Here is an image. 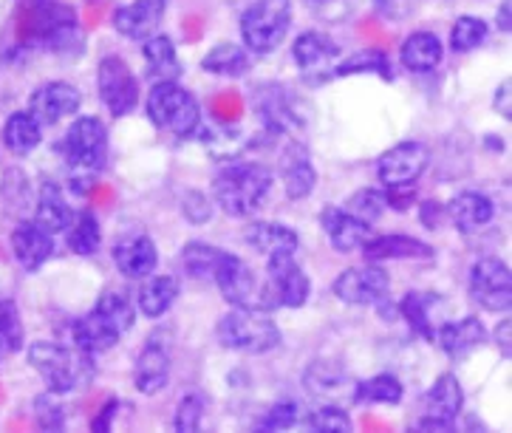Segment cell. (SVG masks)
Returning <instances> with one entry per match:
<instances>
[{
	"instance_id": "1",
	"label": "cell",
	"mask_w": 512,
	"mask_h": 433,
	"mask_svg": "<svg viewBox=\"0 0 512 433\" xmlns=\"http://www.w3.org/2000/svg\"><path fill=\"white\" fill-rule=\"evenodd\" d=\"M63 159H66L68 176H71V190L77 196H85L94 179L100 176L108 156V134L105 125L94 117H80L71 122V128L63 136Z\"/></svg>"
},
{
	"instance_id": "2",
	"label": "cell",
	"mask_w": 512,
	"mask_h": 433,
	"mask_svg": "<svg viewBox=\"0 0 512 433\" xmlns=\"http://www.w3.org/2000/svg\"><path fill=\"white\" fill-rule=\"evenodd\" d=\"M29 363L49 385L51 394H68L94 380V357L77 346H60L51 340H40L29 349Z\"/></svg>"
},
{
	"instance_id": "3",
	"label": "cell",
	"mask_w": 512,
	"mask_h": 433,
	"mask_svg": "<svg viewBox=\"0 0 512 433\" xmlns=\"http://www.w3.org/2000/svg\"><path fill=\"white\" fill-rule=\"evenodd\" d=\"M269 187H272V176L266 167L241 162V165H230L215 176L213 199L227 216L247 218L264 204Z\"/></svg>"
},
{
	"instance_id": "4",
	"label": "cell",
	"mask_w": 512,
	"mask_h": 433,
	"mask_svg": "<svg viewBox=\"0 0 512 433\" xmlns=\"http://www.w3.org/2000/svg\"><path fill=\"white\" fill-rule=\"evenodd\" d=\"M215 337L224 349L241 354H266L281 343V329L264 309L255 306H235L215 326Z\"/></svg>"
},
{
	"instance_id": "5",
	"label": "cell",
	"mask_w": 512,
	"mask_h": 433,
	"mask_svg": "<svg viewBox=\"0 0 512 433\" xmlns=\"http://www.w3.org/2000/svg\"><path fill=\"white\" fill-rule=\"evenodd\" d=\"M148 117L156 128L179 139H190L201 128L199 102L179 83H156L150 88Z\"/></svg>"
},
{
	"instance_id": "6",
	"label": "cell",
	"mask_w": 512,
	"mask_h": 433,
	"mask_svg": "<svg viewBox=\"0 0 512 433\" xmlns=\"http://www.w3.org/2000/svg\"><path fill=\"white\" fill-rule=\"evenodd\" d=\"M292 26V0H255L241 15L244 46L255 54H269L283 43Z\"/></svg>"
},
{
	"instance_id": "7",
	"label": "cell",
	"mask_w": 512,
	"mask_h": 433,
	"mask_svg": "<svg viewBox=\"0 0 512 433\" xmlns=\"http://www.w3.org/2000/svg\"><path fill=\"white\" fill-rule=\"evenodd\" d=\"M312 295V281L298 267L295 255H272L266 258V286L261 289V309L286 306L300 309Z\"/></svg>"
},
{
	"instance_id": "8",
	"label": "cell",
	"mask_w": 512,
	"mask_h": 433,
	"mask_svg": "<svg viewBox=\"0 0 512 433\" xmlns=\"http://www.w3.org/2000/svg\"><path fill=\"white\" fill-rule=\"evenodd\" d=\"M470 295L487 312H510L512 272L501 258H479L470 269Z\"/></svg>"
},
{
	"instance_id": "9",
	"label": "cell",
	"mask_w": 512,
	"mask_h": 433,
	"mask_svg": "<svg viewBox=\"0 0 512 433\" xmlns=\"http://www.w3.org/2000/svg\"><path fill=\"white\" fill-rule=\"evenodd\" d=\"M97 85H100L102 105L108 108L111 117H128L139 102V83H136L128 63L116 54L102 57Z\"/></svg>"
},
{
	"instance_id": "10",
	"label": "cell",
	"mask_w": 512,
	"mask_h": 433,
	"mask_svg": "<svg viewBox=\"0 0 512 433\" xmlns=\"http://www.w3.org/2000/svg\"><path fill=\"white\" fill-rule=\"evenodd\" d=\"M303 385L314 400L323 402V405L348 408L357 402V380L340 363L317 360L303 371Z\"/></svg>"
},
{
	"instance_id": "11",
	"label": "cell",
	"mask_w": 512,
	"mask_h": 433,
	"mask_svg": "<svg viewBox=\"0 0 512 433\" xmlns=\"http://www.w3.org/2000/svg\"><path fill=\"white\" fill-rule=\"evenodd\" d=\"M252 105H255L258 119L264 122L272 134H289V131H295V128H300L306 122L303 111H300L298 97L289 88H283V85L269 83L255 88Z\"/></svg>"
},
{
	"instance_id": "12",
	"label": "cell",
	"mask_w": 512,
	"mask_h": 433,
	"mask_svg": "<svg viewBox=\"0 0 512 433\" xmlns=\"http://www.w3.org/2000/svg\"><path fill=\"white\" fill-rule=\"evenodd\" d=\"M213 284L230 306H255L261 309V289L255 281V272L249 269L247 261H241L238 255L221 250V258L215 264Z\"/></svg>"
},
{
	"instance_id": "13",
	"label": "cell",
	"mask_w": 512,
	"mask_h": 433,
	"mask_svg": "<svg viewBox=\"0 0 512 433\" xmlns=\"http://www.w3.org/2000/svg\"><path fill=\"white\" fill-rule=\"evenodd\" d=\"M430 153L422 142H399L380 156V182L385 187H413V182L425 173Z\"/></svg>"
},
{
	"instance_id": "14",
	"label": "cell",
	"mask_w": 512,
	"mask_h": 433,
	"mask_svg": "<svg viewBox=\"0 0 512 433\" xmlns=\"http://www.w3.org/2000/svg\"><path fill=\"white\" fill-rule=\"evenodd\" d=\"M464 391L453 374H442L428 391L425 417L419 419V431H453V422L462 414Z\"/></svg>"
},
{
	"instance_id": "15",
	"label": "cell",
	"mask_w": 512,
	"mask_h": 433,
	"mask_svg": "<svg viewBox=\"0 0 512 433\" xmlns=\"http://www.w3.org/2000/svg\"><path fill=\"white\" fill-rule=\"evenodd\" d=\"M388 272L380 267H351L334 281V295L348 306H374L388 295Z\"/></svg>"
},
{
	"instance_id": "16",
	"label": "cell",
	"mask_w": 512,
	"mask_h": 433,
	"mask_svg": "<svg viewBox=\"0 0 512 433\" xmlns=\"http://www.w3.org/2000/svg\"><path fill=\"white\" fill-rule=\"evenodd\" d=\"M23 20H26V32H32L40 40L49 43H66L68 34H74L77 17L68 6L51 3V0H29L23 6Z\"/></svg>"
},
{
	"instance_id": "17",
	"label": "cell",
	"mask_w": 512,
	"mask_h": 433,
	"mask_svg": "<svg viewBox=\"0 0 512 433\" xmlns=\"http://www.w3.org/2000/svg\"><path fill=\"white\" fill-rule=\"evenodd\" d=\"M77 108H80V91L60 80L34 88V94L29 97V114L40 125H57L60 119L77 114Z\"/></svg>"
},
{
	"instance_id": "18",
	"label": "cell",
	"mask_w": 512,
	"mask_h": 433,
	"mask_svg": "<svg viewBox=\"0 0 512 433\" xmlns=\"http://www.w3.org/2000/svg\"><path fill=\"white\" fill-rule=\"evenodd\" d=\"M320 224H323V233L337 252L363 250L365 244L377 235L374 224H365L360 218H354L343 207H326L320 213Z\"/></svg>"
},
{
	"instance_id": "19",
	"label": "cell",
	"mask_w": 512,
	"mask_h": 433,
	"mask_svg": "<svg viewBox=\"0 0 512 433\" xmlns=\"http://www.w3.org/2000/svg\"><path fill=\"white\" fill-rule=\"evenodd\" d=\"M399 312L411 323L413 332L422 334L425 340H436L442 323L447 320V303L436 292H408L399 303Z\"/></svg>"
},
{
	"instance_id": "20",
	"label": "cell",
	"mask_w": 512,
	"mask_h": 433,
	"mask_svg": "<svg viewBox=\"0 0 512 433\" xmlns=\"http://www.w3.org/2000/svg\"><path fill=\"white\" fill-rule=\"evenodd\" d=\"M281 179L283 190L289 199H306L314 190V182H317V170L312 165V153L309 148L292 139L286 142V148L281 153Z\"/></svg>"
},
{
	"instance_id": "21",
	"label": "cell",
	"mask_w": 512,
	"mask_h": 433,
	"mask_svg": "<svg viewBox=\"0 0 512 433\" xmlns=\"http://www.w3.org/2000/svg\"><path fill=\"white\" fill-rule=\"evenodd\" d=\"M165 9V0H133L128 6H119L114 15L116 32L131 40H148L159 32Z\"/></svg>"
},
{
	"instance_id": "22",
	"label": "cell",
	"mask_w": 512,
	"mask_h": 433,
	"mask_svg": "<svg viewBox=\"0 0 512 433\" xmlns=\"http://www.w3.org/2000/svg\"><path fill=\"white\" fill-rule=\"evenodd\" d=\"M292 54H295V63H298L306 77H326V74H331L334 63H337L340 49L323 32H303L295 40Z\"/></svg>"
},
{
	"instance_id": "23",
	"label": "cell",
	"mask_w": 512,
	"mask_h": 433,
	"mask_svg": "<svg viewBox=\"0 0 512 433\" xmlns=\"http://www.w3.org/2000/svg\"><path fill=\"white\" fill-rule=\"evenodd\" d=\"M114 264L125 278H150V272L159 267V250L153 238L133 233L114 247Z\"/></svg>"
},
{
	"instance_id": "24",
	"label": "cell",
	"mask_w": 512,
	"mask_h": 433,
	"mask_svg": "<svg viewBox=\"0 0 512 433\" xmlns=\"http://www.w3.org/2000/svg\"><path fill=\"white\" fill-rule=\"evenodd\" d=\"M12 252H15L17 264L26 272H37L54 252V235L46 233L34 221H20L12 233Z\"/></svg>"
},
{
	"instance_id": "25",
	"label": "cell",
	"mask_w": 512,
	"mask_h": 433,
	"mask_svg": "<svg viewBox=\"0 0 512 433\" xmlns=\"http://www.w3.org/2000/svg\"><path fill=\"white\" fill-rule=\"evenodd\" d=\"M119 337H122V332L116 329L108 317L102 315L100 309H91L88 315L80 317V320L74 323V334H71L74 346L83 349L85 354H91V357H97L102 351L114 349L116 343H119Z\"/></svg>"
},
{
	"instance_id": "26",
	"label": "cell",
	"mask_w": 512,
	"mask_h": 433,
	"mask_svg": "<svg viewBox=\"0 0 512 433\" xmlns=\"http://www.w3.org/2000/svg\"><path fill=\"white\" fill-rule=\"evenodd\" d=\"M484 340H487V329L479 317H462V320H445L433 343H439L445 354L459 360L473 354Z\"/></svg>"
},
{
	"instance_id": "27",
	"label": "cell",
	"mask_w": 512,
	"mask_h": 433,
	"mask_svg": "<svg viewBox=\"0 0 512 433\" xmlns=\"http://www.w3.org/2000/svg\"><path fill=\"white\" fill-rule=\"evenodd\" d=\"M363 252L368 261H422L433 255L425 241L411 235H374Z\"/></svg>"
},
{
	"instance_id": "28",
	"label": "cell",
	"mask_w": 512,
	"mask_h": 433,
	"mask_svg": "<svg viewBox=\"0 0 512 433\" xmlns=\"http://www.w3.org/2000/svg\"><path fill=\"white\" fill-rule=\"evenodd\" d=\"M447 216L462 233H476V230L487 227L493 221L496 207H493V201L487 199L484 193L464 190V193H459L456 199L447 204Z\"/></svg>"
},
{
	"instance_id": "29",
	"label": "cell",
	"mask_w": 512,
	"mask_h": 433,
	"mask_svg": "<svg viewBox=\"0 0 512 433\" xmlns=\"http://www.w3.org/2000/svg\"><path fill=\"white\" fill-rule=\"evenodd\" d=\"M170 380V354L159 343H148L133 368V383L139 394H159Z\"/></svg>"
},
{
	"instance_id": "30",
	"label": "cell",
	"mask_w": 512,
	"mask_h": 433,
	"mask_svg": "<svg viewBox=\"0 0 512 433\" xmlns=\"http://www.w3.org/2000/svg\"><path fill=\"white\" fill-rule=\"evenodd\" d=\"M247 241L252 250H258L266 258L272 255H295L300 238L292 227L278 224V221H258L252 224L247 233Z\"/></svg>"
},
{
	"instance_id": "31",
	"label": "cell",
	"mask_w": 512,
	"mask_h": 433,
	"mask_svg": "<svg viewBox=\"0 0 512 433\" xmlns=\"http://www.w3.org/2000/svg\"><path fill=\"white\" fill-rule=\"evenodd\" d=\"M142 54L148 60V74L156 83H176L182 77V63L173 40L165 34H153L148 40H142Z\"/></svg>"
},
{
	"instance_id": "32",
	"label": "cell",
	"mask_w": 512,
	"mask_h": 433,
	"mask_svg": "<svg viewBox=\"0 0 512 433\" xmlns=\"http://www.w3.org/2000/svg\"><path fill=\"white\" fill-rule=\"evenodd\" d=\"M71 207L63 199V193H60V187L57 184L46 182L40 187V196H37V204H34V224H40L46 233L57 235V233H66L68 227H71Z\"/></svg>"
},
{
	"instance_id": "33",
	"label": "cell",
	"mask_w": 512,
	"mask_h": 433,
	"mask_svg": "<svg viewBox=\"0 0 512 433\" xmlns=\"http://www.w3.org/2000/svg\"><path fill=\"white\" fill-rule=\"evenodd\" d=\"M442 60V40L430 32H413L402 43V66L413 74H428Z\"/></svg>"
},
{
	"instance_id": "34",
	"label": "cell",
	"mask_w": 512,
	"mask_h": 433,
	"mask_svg": "<svg viewBox=\"0 0 512 433\" xmlns=\"http://www.w3.org/2000/svg\"><path fill=\"white\" fill-rule=\"evenodd\" d=\"M40 122L29 111H17L3 122V145L15 156H26L40 145Z\"/></svg>"
},
{
	"instance_id": "35",
	"label": "cell",
	"mask_w": 512,
	"mask_h": 433,
	"mask_svg": "<svg viewBox=\"0 0 512 433\" xmlns=\"http://www.w3.org/2000/svg\"><path fill=\"white\" fill-rule=\"evenodd\" d=\"M201 68L218 77H244L249 71V54L238 43H215L213 49L204 54Z\"/></svg>"
},
{
	"instance_id": "36",
	"label": "cell",
	"mask_w": 512,
	"mask_h": 433,
	"mask_svg": "<svg viewBox=\"0 0 512 433\" xmlns=\"http://www.w3.org/2000/svg\"><path fill=\"white\" fill-rule=\"evenodd\" d=\"M179 284L170 275H156L139 289V312L145 317H162L176 303Z\"/></svg>"
},
{
	"instance_id": "37",
	"label": "cell",
	"mask_w": 512,
	"mask_h": 433,
	"mask_svg": "<svg viewBox=\"0 0 512 433\" xmlns=\"http://www.w3.org/2000/svg\"><path fill=\"white\" fill-rule=\"evenodd\" d=\"M66 233L71 252H77V255H94V252L100 250V221H97V216L91 210H83V213H77V216L71 218V227H68Z\"/></svg>"
},
{
	"instance_id": "38",
	"label": "cell",
	"mask_w": 512,
	"mask_h": 433,
	"mask_svg": "<svg viewBox=\"0 0 512 433\" xmlns=\"http://www.w3.org/2000/svg\"><path fill=\"white\" fill-rule=\"evenodd\" d=\"M337 77H351V74H382L391 80V63L388 57L377 49H360L357 54L346 57L343 63L334 66Z\"/></svg>"
},
{
	"instance_id": "39",
	"label": "cell",
	"mask_w": 512,
	"mask_h": 433,
	"mask_svg": "<svg viewBox=\"0 0 512 433\" xmlns=\"http://www.w3.org/2000/svg\"><path fill=\"white\" fill-rule=\"evenodd\" d=\"M218 258H221V250L204 244V241H190L182 252V264L184 269H187V275L201 278V281H213Z\"/></svg>"
},
{
	"instance_id": "40",
	"label": "cell",
	"mask_w": 512,
	"mask_h": 433,
	"mask_svg": "<svg viewBox=\"0 0 512 433\" xmlns=\"http://www.w3.org/2000/svg\"><path fill=\"white\" fill-rule=\"evenodd\" d=\"M23 346V323L15 303L0 300V363L9 360Z\"/></svg>"
},
{
	"instance_id": "41",
	"label": "cell",
	"mask_w": 512,
	"mask_h": 433,
	"mask_svg": "<svg viewBox=\"0 0 512 433\" xmlns=\"http://www.w3.org/2000/svg\"><path fill=\"white\" fill-rule=\"evenodd\" d=\"M402 383L391 374L371 377L365 383H357V402H382V405H397L402 400Z\"/></svg>"
},
{
	"instance_id": "42",
	"label": "cell",
	"mask_w": 512,
	"mask_h": 433,
	"mask_svg": "<svg viewBox=\"0 0 512 433\" xmlns=\"http://www.w3.org/2000/svg\"><path fill=\"white\" fill-rule=\"evenodd\" d=\"M487 34H490V26L481 17L464 15L453 23L450 46H453V51H473L479 49L481 43L487 40Z\"/></svg>"
},
{
	"instance_id": "43",
	"label": "cell",
	"mask_w": 512,
	"mask_h": 433,
	"mask_svg": "<svg viewBox=\"0 0 512 433\" xmlns=\"http://www.w3.org/2000/svg\"><path fill=\"white\" fill-rule=\"evenodd\" d=\"M385 190H377V187H365V190H357L351 199L346 201V213H351L354 218H360L365 224H374L380 221V216L385 213Z\"/></svg>"
},
{
	"instance_id": "44",
	"label": "cell",
	"mask_w": 512,
	"mask_h": 433,
	"mask_svg": "<svg viewBox=\"0 0 512 433\" xmlns=\"http://www.w3.org/2000/svg\"><path fill=\"white\" fill-rule=\"evenodd\" d=\"M303 425L314 433H348L351 431V417L340 405H323L320 402V408H314L312 414L303 419Z\"/></svg>"
},
{
	"instance_id": "45",
	"label": "cell",
	"mask_w": 512,
	"mask_h": 433,
	"mask_svg": "<svg viewBox=\"0 0 512 433\" xmlns=\"http://www.w3.org/2000/svg\"><path fill=\"white\" fill-rule=\"evenodd\" d=\"M94 309H100L102 315L108 317L122 334L133 329V320H136L133 317V303L122 292H102Z\"/></svg>"
},
{
	"instance_id": "46",
	"label": "cell",
	"mask_w": 512,
	"mask_h": 433,
	"mask_svg": "<svg viewBox=\"0 0 512 433\" xmlns=\"http://www.w3.org/2000/svg\"><path fill=\"white\" fill-rule=\"evenodd\" d=\"M300 411H298V402L295 400H281L275 402L269 411H266L261 422H258V428L266 433H278L286 431V428H292V425H298Z\"/></svg>"
},
{
	"instance_id": "47",
	"label": "cell",
	"mask_w": 512,
	"mask_h": 433,
	"mask_svg": "<svg viewBox=\"0 0 512 433\" xmlns=\"http://www.w3.org/2000/svg\"><path fill=\"white\" fill-rule=\"evenodd\" d=\"M34 417H37V425L43 431H60L66 425V414H63V405L57 402V394H43L34 400Z\"/></svg>"
},
{
	"instance_id": "48",
	"label": "cell",
	"mask_w": 512,
	"mask_h": 433,
	"mask_svg": "<svg viewBox=\"0 0 512 433\" xmlns=\"http://www.w3.org/2000/svg\"><path fill=\"white\" fill-rule=\"evenodd\" d=\"M201 417H204V402L196 394H187L179 408H176V417H173V428L179 433H193L199 431Z\"/></svg>"
},
{
	"instance_id": "49",
	"label": "cell",
	"mask_w": 512,
	"mask_h": 433,
	"mask_svg": "<svg viewBox=\"0 0 512 433\" xmlns=\"http://www.w3.org/2000/svg\"><path fill=\"white\" fill-rule=\"evenodd\" d=\"M204 142H207V148H210L215 159H232L238 153V148H241L238 131H232V128H221L218 134H210Z\"/></svg>"
},
{
	"instance_id": "50",
	"label": "cell",
	"mask_w": 512,
	"mask_h": 433,
	"mask_svg": "<svg viewBox=\"0 0 512 433\" xmlns=\"http://www.w3.org/2000/svg\"><path fill=\"white\" fill-rule=\"evenodd\" d=\"M182 213L187 221H193V224H204V221L210 218V213H213V204L207 201L204 193H199V190H190V193L182 199Z\"/></svg>"
},
{
	"instance_id": "51",
	"label": "cell",
	"mask_w": 512,
	"mask_h": 433,
	"mask_svg": "<svg viewBox=\"0 0 512 433\" xmlns=\"http://www.w3.org/2000/svg\"><path fill=\"white\" fill-rule=\"evenodd\" d=\"M493 108L504 119L512 117V80H504V83L498 85L496 97H493Z\"/></svg>"
},
{
	"instance_id": "52",
	"label": "cell",
	"mask_w": 512,
	"mask_h": 433,
	"mask_svg": "<svg viewBox=\"0 0 512 433\" xmlns=\"http://www.w3.org/2000/svg\"><path fill=\"white\" fill-rule=\"evenodd\" d=\"M510 320H501L496 326V332H493V343L498 346V351H501V357L504 360H510L512 357V340H510Z\"/></svg>"
},
{
	"instance_id": "53",
	"label": "cell",
	"mask_w": 512,
	"mask_h": 433,
	"mask_svg": "<svg viewBox=\"0 0 512 433\" xmlns=\"http://www.w3.org/2000/svg\"><path fill=\"white\" fill-rule=\"evenodd\" d=\"M374 3H377V9H380L385 17H405L408 15V9H411L408 0H374Z\"/></svg>"
},
{
	"instance_id": "54",
	"label": "cell",
	"mask_w": 512,
	"mask_h": 433,
	"mask_svg": "<svg viewBox=\"0 0 512 433\" xmlns=\"http://www.w3.org/2000/svg\"><path fill=\"white\" fill-rule=\"evenodd\" d=\"M114 411H116V400H111L108 405H102L100 417L91 422V428H94V431H108V428H111V417H114Z\"/></svg>"
},
{
	"instance_id": "55",
	"label": "cell",
	"mask_w": 512,
	"mask_h": 433,
	"mask_svg": "<svg viewBox=\"0 0 512 433\" xmlns=\"http://www.w3.org/2000/svg\"><path fill=\"white\" fill-rule=\"evenodd\" d=\"M496 23H498V29H501V32H510V29H512V6H510V0H504V3H501Z\"/></svg>"
},
{
	"instance_id": "56",
	"label": "cell",
	"mask_w": 512,
	"mask_h": 433,
	"mask_svg": "<svg viewBox=\"0 0 512 433\" xmlns=\"http://www.w3.org/2000/svg\"><path fill=\"white\" fill-rule=\"evenodd\" d=\"M309 3H314V6H326V3H331V0H309Z\"/></svg>"
}]
</instances>
